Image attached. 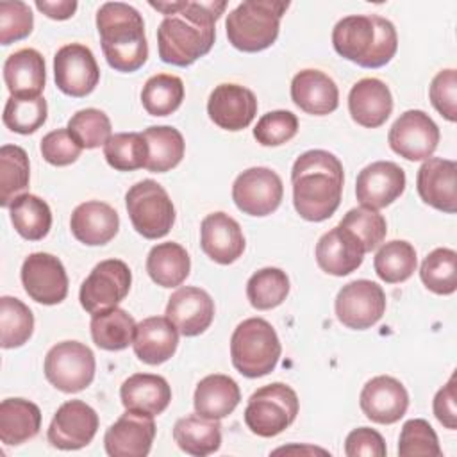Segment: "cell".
Returning <instances> with one entry per match:
<instances>
[{"label":"cell","mask_w":457,"mask_h":457,"mask_svg":"<svg viewBox=\"0 0 457 457\" xmlns=\"http://www.w3.org/2000/svg\"><path fill=\"white\" fill-rule=\"evenodd\" d=\"M179 346V330L166 316H150L136 325L132 348L136 357L150 366L171 359Z\"/></svg>","instance_id":"obj_26"},{"label":"cell","mask_w":457,"mask_h":457,"mask_svg":"<svg viewBox=\"0 0 457 457\" xmlns=\"http://www.w3.org/2000/svg\"><path fill=\"white\" fill-rule=\"evenodd\" d=\"M173 439L177 446L195 457H205L221 446L220 420H209L200 414H187L177 420L173 427Z\"/></svg>","instance_id":"obj_33"},{"label":"cell","mask_w":457,"mask_h":457,"mask_svg":"<svg viewBox=\"0 0 457 457\" xmlns=\"http://www.w3.org/2000/svg\"><path fill=\"white\" fill-rule=\"evenodd\" d=\"M345 453L348 457H359V455L386 457L387 448H386L384 437L377 430L370 427H359L346 436Z\"/></svg>","instance_id":"obj_53"},{"label":"cell","mask_w":457,"mask_h":457,"mask_svg":"<svg viewBox=\"0 0 457 457\" xmlns=\"http://www.w3.org/2000/svg\"><path fill=\"white\" fill-rule=\"evenodd\" d=\"M104 157L118 171H134L146 166L148 145L141 132H118L104 145Z\"/></svg>","instance_id":"obj_43"},{"label":"cell","mask_w":457,"mask_h":457,"mask_svg":"<svg viewBox=\"0 0 457 457\" xmlns=\"http://www.w3.org/2000/svg\"><path fill=\"white\" fill-rule=\"evenodd\" d=\"M96 430V411L82 400H68L55 411L46 437L59 450H79L93 441Z\"/></svg>","instance_id":"obj_16"},{"label":"cell","mask_w":457,"mask_h":457,"mask_svg":"<svg viewBox=\"0 0 457 457\" xmlns=\"http://www.w3.org/2000/svg\"><path fill=\"white\" fill-rule=\"evenodd\" d=\"M29 180L30 164L27 152L18 145H4L0 148V205L9 207L29 187Z\"/></svg>","instance_id":"obj_40"},{"label":"cell","mask_w":457,"mask_h":457,"mask_svg":"<svg viewBox=\"0 0 457 457\" xmlns=\"http://www.w3.org/2000/svg\"><path fill=\"white\" fill-rule=\"evenodd\" d=\"M200 246L218 264H232L245 252V236L239 223L225 212H211L200 225Z\"/></svg>","instance_id":"obj_24"},{"label":"cell","mask_w":457,"mask_h":457,"mask_svg":"<svg viewBox=\"0 0 457 457\" xmlns=\"http://www.w3.org/2000/svg\"><path fill=\"white\" fill-rule=\"evenodd\" d=\"M70 228L77 241L87 246H102L118 234L120 216L109 204L89 200L73 209Z\"/></svg>","instance_id":"obj_28"},{"label":"cell","mask_w":457,"mask_h":457,"mask_svg":"<svg viewBox=\"0 0 457 457\" xmlns=\"http://www.w3.org/2000/svg\"><path fill=\"white\" fill-rule=\"evenodd\" d=\"M34 16L30 7L20 0L0 2V43L4 46L27 37L32 32Z\"/></svg>","instance_id":"obj_50"},{"label":"cell","mask_w":457,"mask_h":457,"mask_svg":"<svg viewBox=\"0 0 457 457\" xmlns=\"http://www.w3.org/2000/svg\"><path fill=\"white\" fill-rule=\"evenodd\" d=\"M41 428V411L25 398H5L0 403V441L18 446L37 436Z\"/></svg>","instance_id":"obj_32"},{"label":"cell","mask_w":457,"mask_h":457,"mask_svg":"<svg viewBox=\"0 0 457 457\" xmlns=\"http://www.w3.org/2000/svg\"><path fill=\"white\" fill-rule=\"evenodd\" d=\"M34 332L32 311L14 296L0 298V345L2 348L23 346Z\"/></svg>","instance_id":"obj_42"},{"label":"cell","mask_w":457,"mask_h":457,"mask_svg":"<svg viewBox=\"0 0 457 457\" xmlns=\"http://www.w3.org/2000/svg\"><path fill=\"white\" fill-rule=\"evenodd\" d=\"M96 30L107 64L121 73L137 71L148 59L145 21L123 2H105L96 11Z\"/></svg>","instance_id":"obj_3"},{"label":"cell","mask_w":457,"mask_h":457,"mask_svg":"<svg viewBox=\"0 0 457 457\" xmlns=\"http://www.w3.org/2000/svg\"><path fill=\"white\" fill-rule=\"evenodd\" d=\"M48 114V105L43 96L36 98H18L9 96L4 107V125L16 134H32L45 121Z\"/></svg>","instance_id":"obj_45"},{"label":"cell","mask_w":457,"mask_h":457,"mask_svg":"<svg viewBox=\"0 0 457 457\" xmlns=\"http://www.w3.org/2000/svg\"><path fill=\"white\" fill-rule=\"evenodd\" d=\"M284 186L277 171L253 166L239 173L232 184V200L236 207L248 216H268L282 202Z\"/></svg>","instance_id":"obj_12"},{"label":"cell","mask_w":457,"mask_h":457,"mask_svg":"<svg viewBox=\"0 0 457 457\" xmlns=\"http://www.w3.org/2000/svg\"><path fill=\"white\" fill-rule=\"evenodd\" d=\"M437 434L423 418H414L403 423L398 439L400 457H441Z\"/></svg>","instance_id":"obj_47"},{"label":"cell","mask_w":457,"mask_h":457,"mask_svg":"<svg viewBox=\"0 0 457 457\" xmlns=\"http://www.w3.org/2000/svg\"><path fill=\"white\" fill-rule=\"evenodd\" d=\"M420 278L436 295H452L457 289V253L452 248H436L421 262Z\"/></svg>","instance_id":"obj_44"},{"label":"cell","mask_w":457,"mask_h":457,"mask_svg":"<svg viewBox=\"0 0 457 457\" xmlns=\"http://www.w3.org/2000/svg\"><path fill=\"white\" fill-rule=\"evenodd\" d=\"M289 295V278L280 268H262L246 282V296L253 309L270 311L278 307Z\"/></svg>","instance_id":"obj_41"},{"label":"cell","mask_w":457,"mask_h":457,"mask_svg":"<svg viewBox=\"0 0 457 457\" xmlns=\"http://www.w3.org/2000/svg\"><path fill=\"white\" fill-rule=\"evenodd\" d=\"M339 225L352 230L361 239L366 253L375 250L387 234V223L384 216L378 211L362 205L350 209L343 216Z\"/></svg>","instance_id":"obj_48"},{"label":"cell","mask_w":457,"mask_h":457,"mask_svg":"<svg viewBox=\"0 0 457 457\" xmlns=\"http://www.w3.org/2000/svg\"><path fill=\"white\" fill-rule=\"evenodd\" d=\"M68 132L82 148H98L107 143L111 134L109 116L95 107L77 111L68 121Z\"/></svg>","instance_id":"obj_46"},{"label":"cell","mask_w":457,"mask_h":457,"mask_svg":"<svg viewBox=\"0 0 457 457\" xmlns=\"http://www.w3.org/2000/svg\"><path fill=\"white\" fill-rule=\"evenodd\" d=\"M241 400L239 386L234 378L221 373L204 377L195 389V412L209 420H223L234 412Z\"/></svg>","instance_id":"obj_31"},{"label":"cell","mask_w":457,"mask_h":457,"mask_svg":"<svg viewBox=\"0 0 457 457\" xmlns=\"http://www.w3.org/2000/svg\"><path fill=\"white\" fill-rule=\"evenodd\" d=\"M150 7L164 14L157 29L161 61L186 68L212 48L216 21L227 2H150Z\"/></svg>","instance_id":"obj_1"},{"label":"cell","mask_w":457,"mask_h":457,"mask_svg":"<svg viewBox=\"0 0 457 457\" xmlns=\"http://www.w3.org/2000/svg\"><path fill=\"white\" fill-rule=\"evenodd\" d=\"M184 100V82L171 73L150 77L141 89V104L150 116H168L175 112Z\"/></svg>","instance_id":"obj_39"},{"label":"cell","mask_w":457,"mask_h":457,"mask_svg":"<svg viewBox=\"0 0 457 457\" xmlns=\"http://www.w3.org/2000/svg\"><path fill=\"white\" fill-rule=\"evenodd\" d=\"M359 403L364 416L373 423L393 425L407 412L409 393L395 377L378 375L364 384Z\"/></svg>","instance_id":"obj_19"},{"label":"cell","mask_w":457,"mask_h":457,"mask_svg":"<svg viewBox=\"0 0 457 457\" xmlns=\"http://www.w3.org/2000/svg\"><path fill=\"white\" fill-rule=\"evenodd\" d=\"M364 245L348 228L337 225L325 232L316 243L318 266L334 277H345L355 271L364 261Z\"/></svg>","instance_id":"obj_22"},{"label":"cell","mask_w":457,"mask_h":457,"mask_svg":"<svg viewBox=\"0 0 457 457\" xmlns=\"http://www.w3.org/2000/svg\"><path fill=\"white\" fill-rule=\"evenodd\" d=\"M166 318L177 327L179 334L195 337L211 327L214 320V302L207 291L184 286L168 298Z\"/></svg>","instance_id":"obj_21"},{"label":"cell","mask_w":457,"mask_h":457,"mask_svg":"<svg viewBox=\"0 0 457 457\" xmlns=\"http://www.w3.org/2000/svg\"><path fill=\"white\" fill-rule=\"evenodd\" d=\"M289 2L246 0L227 14L225 30L228 43L241 52H261L270 48L280 30V18Z\"/></svg>","instance_id":"obj_5"},{"label":"cell","mask_w":457,"mask_h":457,"mask_svg":"<svg viewBox=\"0 0 457 457\" xmlns=\"http://www.w3.org/2000/svg\"><path fill=\"white\" fill-rule=\"evenodd\" d=\"M130 268L120 259L98 262L80 286L79 300L89 314L116 307L130 291Z\"/></svg>","instance_id":"obj_11"},{"label":"cell","mask_w":457,"mask_h":457,"mask_svg":"<svg viewBox=\"0 0 457 457\" xmlns=\"http://www.w3.org/2000/svg\"><path fill=\"white\" fill-rule=\"evenodd\" d=\"M348 111L357 125L366 129L384 125L393 112V96L389 87L375 77L357 80L348 93Z\"/></svg>","instance_id":"obj_25"},{"label":"cell","mask_w":457,"mask_h":457,"mask_svg":"<svg viewBox=\"0 0 457 457\" xmlns=\"http://www.w3.org/2000/svg\"><path fill=\"white\" fill-rule=\"evenodd\" d=\"M141 134L148 145V161L145 166L148 171L164 173L182 161L186 143L175 127L154 125Z\"/></svg>","instance_id":"obj_36"},{"label":"cell","mask_w":457,"mask_h":457,"mask_svg":"<svg viewBox=\"0 0 457 457\" xmlns=\"http://www.w3.org/2000/svg\"><path fill=\"white\" fill-rule=\"evenodd\" d=\"M334 309L339 323L346 328L366 330L384 316L386 293L373 280H352L339 289Z\"/></svg>","instance_id":"obj_10"},{"label":"cell","mask_w":457,"mask_h":457,"mask_svg":"<svg viewBox=\"0 0 457 457\" xmlns=\"http://www.w3.org/2000/svg\"><path fill=\"white\" fill-rule=\"evenodd\" d=\"M298 132V118L291 111H270L262 114L253 129V137L262 146H278L291 141Z\"/></svg>","instance_id":"obj_49"},{"label":"cell","mask_w":457,"mask_h":457,"mask_svg":"<svg viewBox=\"0 0 457 457\" xmlns=\"http://www.w3.org/2000/svg\"><path fill=\"white\" fill-rule=\"evenodd\" d=\"M455 161L443 157H428L418 170L416 187L420 198L446 214L457 211V191H455Z\"/></svg>","instance_id":"obj_23"},{"label":"cell","mask_w":457,"mask_h":457,"mask_svg":"<svg viewBox=\"0 0 457 457\" xmlns=\"http://www.w3.org/2000/svg\"><path fill=\"white\" fill-rule=\"evenodd\" d=\"M120 398L127 411L157 416L168 409L171 387L161 375L134 373L121 384Z\"/></svg>","instance_id":"obj_30"},{"label":"cell","mask_w":457,"mask_h":457,"mask_svg":"<svg viewBox=\"0 0 457 457\" xmlns=\"http://www.w3.org/2000/svg\"><path fill=\"white\" fill-rule=\"evenodd\" d=\"M298 414V396L284 382H273L259 387L248 398L245 423L252 434L273 437L284 432Z\"/></svg>","instance_id":"obj_7"},{"label":"cell","mask_w":457,"mask_h":457,"mask_svg":"<svg viewBox=\"0 0 457 457\" xmlns=\"http://www.w3.org/2000/svg\"><path fill=\"white\" fill-rule=\"evenodd\" d=\"M345 171L341 161L327 150H307L291 170L293 205L307 221L328 220L341 204Z\"/></svg>","instance_id":"obj_2"},{"label":"cell","mask_w":457,"mask_h":457,"mask_svg":"<svg viewBox=\"0 0 457 457\" xmlns=\"http://www.w3.org/2000/svg\"><path fill=\"white\" fill-rule=\"evenodd\" d=\"M291 100L307 114L325 116L337 109L339 89L327 73L307 68L293 77Z\"/></svg>","instance_id":"obj_27"},{"label":"cell","mask_w":457,"mask_h":457,"mask_svg":"<svg viewBox=\"0 0 457 457\" xmlns=\"http://www.w3.org/2000/svg\"><path fill=\"white\" fill-rule=\"evenodd\" d=\"M332 45L362 68H380L395 57L398 36L395 25L378 14H350L334 25Z\"/></svg>","instance_id":"obj_4"},{"label":"cell","mask_w":457,"mask_h":457,"mask_svg":"<svg viewBox=\"0 0 457 457\" xmlns=\"http://www.w3.org/2000/svg\"><path fill=\"white\" fill-rule=\"evenodd\" d=\"M154 416L127 411L107 428L104 446L111 457H145L155 437Z\"/></svg>","instance_id":"obj_17"},{"label":"cell","mask_w":457,"mask_h":457,"mask_svg":"<svg viewBox=\"0 0 457 457\" xmlns=\"http://www.w3.org/2000/svg\"><path fill=\"white\" fill-rule=\"evenodd\" d=\"M4 80L11 96L36 98L46 82L43 55L34 48H21L4 62Z\"/></svg>","instance_id":"obj_29"},{"label":"cell","mask_w":457,"mask_h":457,"mask_svg":"<svg viewBox=\"0 0 457 457\" xmlns=\"http://www.w3.org/2000/svg\"><path fill=\"white\" fill-rule=\"evenodd\" d=\"M77 2L75 0H36V7L48 18L52 20H68L73 16L77 11Z\"/></svg>","instance_id":"obj_55"},{"label":"cell","mask_w":457,"mask_h":457,"mask_svg":"<svg viewBox=\"0 0 457 457\" xmlns=\"http://www.w3.org/2000/svg\"><path fill=\"white\" fill-rule=\"evenodd\" d=\"M428 96L434 109L448 121L457 120V71L441 70L430 82Z\"/></svg>","instance_id":"obj_52"},{"label":"cell","mask_w":457,"mask_h":457,"mask_svg":"<svg viewBox=\"0 0 457 457\" xmlns=\"http://www.w3.org/2000/svg\"><path fill=\"white\" fill-rule=\"evenodd\" d=\"M134 318L120 307H111L91 314V337L93 343L107 352L125 350L134 341L136 334Z\"/></svg>","instance_id":"obj_35"},{"label":"cell","mask_w":457,"mask_h":457,"mask_svg":"<svg viewBox=\"0 0 457 457\" xmlns=\"http://www.w3.org/2000/svg\"><path fill=\"white\" fill-rule=\"evenodd\" d=\"M434 416L437 421L448 428H457V400H455V373L448 378V382L436 393L432 402Z\"/></svg>","instance_id":"obj_54"},{"label":"cell","mask_w":457,"mask_h":457,"mask_svg":"<svg viewBox=\"0 0 457 457\" xmlns=\"http://www.w3.org/2000/svg\"><path fill=\"white\" fill-rule=\"evenodd\" d=\"M95 353L79 341H62L54 345L45 357L46 380L62 393L84 391L95 378Z\"/></svg>","instance_id":"obj_9"},{"label":"cell","mask_w":457,"mask_h":457,"mask_svg":"<svg viewBox=\"0 0 457 457\" xmlns=\"http://www.w3.org/2000/svg\"><path fill=\"white\" fill-rule=\"evenodd\" d=\"M282 345L271 323L262 318L243 320L230 337L232 366L248 378L271 373L278 364Z\"/></svg>","instance_id":"obj_6"},{"label":"cell","mask_w":457,"mask_h":457,"mask_svg":"<svg viewBox=\"0 0 457 457\" xmlns=\"http://www.w3.org/2000/svg\"><path fill=\"white\" fill-rule=\"evenodd\" d=\"M9 216L14 230L29 241L43 239L52 227V211L48 204L30 193H21L11 202Z\"/></svg>","instance_id":"obj_37"},{"label":"cell","mask_w":457,"mask_h":457,"mask_svg":"<svg viewBox=\"0 0 457 457\" xmlns=\"http://www.w3.org/2000/svg\"><path fill=\"white\" fill-rule=\"evenodd\" d=\"M25 293L37 303L57 305L68 295V275L62 262L46 252L30 253L21 264Z\"/></svg>","instance_id":"obj_15"},{"label":"cell","mask_w":457,"mask_h":457,"mask_svg":"<svg viewBox=\"0 0 457 457\" xmlns=\"http://www.w3.org/2000/svg\"><path fill=\"white\" fill-rule=\"evenodd\" d=\"M39 150L43 159L52 166H68L75 162L84 150L73 136L68 132V129H55L43 136L39 143Z\"/></svg>","instance_id":"obj_51"},{"label":"cell","mask_w":457,"mask_h":457,"mask_svg":"<svg viewBox=\"0 0 457 457\" xmlns=\"http://www.w3.org/2000/svg\"><path fill=\"white\" fill-rule=\"evenodd\" d=\"M387 143L395 154L407 161H427L437 148L439 129L427 112L409 109L391 125Z\"/></svg>","instance_id":"obj_13"},{"label":"cell","mask_w":457,"mask_h":457,"mask_svg":"<svg viewBox=\"0 0 457 457\" xmlns=\"http://www.w3.org/2000/svg\"><path fill=\"white\" fill-rule=\"evenodd\" d=\"M125 205L132 227L146 239L164 237L175 223V207L170 195L152 179L130 186L125 195Z\"/></svg>","instance_id":"obj_8"},{"label":"cell","mask_w":457,"mask_h":457,"mask_svg":"<svg viewBox=\"0 0 457 457\" xmlns=\"http://www.w3.org/2000/svg\"><path fill=\"white\" fill-rule=\"evenodd\" d=\"M54 79L59 91L68 96L82 98L93 93L100 80V68L89 46L70 43L54 55Z\"/></svg>","instance_id":"obj_14"},{"label":"cell","mask_w":457,"mask_h":457,"mask_svg":"<svg viewBox=\"0 0 457 457\" xmlns=\"http://www.w3.org/2000/svg\"><path fill=\"white\" fill-rule=\"evenodd\" d=\"M207 114L220 129L237 132L253 121L257 114V98L248 87L225 82L211 91Z\"/></svg>","instance_id":"obj_20"},{"label":"cell","mask_w":457,"mask_h":457,"mask_svg":"<svg viewBox=\"0 0 457 457\" xmlns=\"http://www.w3.org/2000/svg\"><path fill=\"white\" fill-rule=\"evenodd\" d=\"M191 270V259L186 248L179 243L166 241L152 246L146 257V271L161 287L180 286Z\"/></svg>","instance_id":"obj_34"},{"label":"cell","mask_w":457,"mask_h":457,"mask_svg":"<svg viewBox=\"0 0 457 457\" xmlns=\"http://www.w3.org/2000/svg\"><path fill=\"white\" fill-rule=\"evenodd\" d=\"M416 250L409 241L393 239L384 243L373 259L375 273L386 284H398L411 278L416 271Z\"/></svg>","instance_id":"obj_38"},{"label":"cell","mask_w":457,"mask_h":457,"mask_svg":"<svg viewBox=\"0 0 457 457\" xmlns=\"http://www.w3.org/2000/svg\"><path fill=\"white\" fill-rule=\"evenodd\" d=\"M405 189V171L393 161H375L362 168L355 180V196L362 207L384 209Z\"/></svg>","instance_id":"obj_18"}]
</instances>
